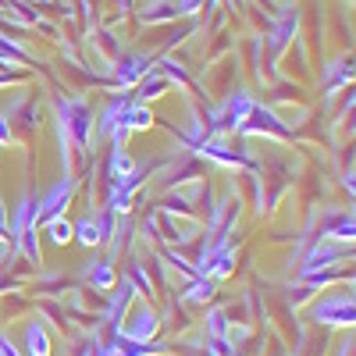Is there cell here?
<instances>
[{
    "mask_svg": "<svg viewBox=\"0 0 356 356\" xmlns=\"http://www.w3.org/2000/svg\"><path fill=\"white\" fill-rule=\"evenodd\" d=\"M57 111H61V132H65V139L75 146V154L86 161L89 139H93V111H89V104L79 100V97L61 100V104H57Z\"/></svg>",
    "mask_w": 356,
    "mask_h": 356,
    "instance_id": "1",
    "label": "cell"
},
{
    "mask_svg": "<svg viewBox=\"0 0 356 356\" xmlns=\"http://www.w3.org/2000/svg\"><path fill=\"white\" fill-rule=\"evenodd\" d=\"M314 321L324 324V328H353L356 321V303L346 292H328L314 303Z\"/></svg>",
    "mask_w": 356,
    "mask_h": 356,
    "instance_id": "2",
    "label": "cell"
},
{
    "mask_svg": "<svg viewBox=\"0 0 356 356\" xmlns=\"http://www.w3.org/2000/svg\"><path fill=\"white\" fill-rule=\"evenodd\" d=\"M114 332L129 342H154L157 332H161V314H157L154 303H143V307H136L129 324H122V328H114Z\"/></svg>",
    "mask_w": 356,
    "mask_h": 356,
    "instance_id": "3",
    "label": "cell"
},
{
    "mask_svg": "<svg viewBox=\"0 0 356 356\" xmlns=\"http://www.w3.org/2000/svg\"><path fill=\"white\" fill-rule=\"evenodd\" d=\"M75 186H79V178H61V182H57V186L40 200V207H36V221L47 225L50 218H61V214L68 211L72 196H75Z\"/></svg>",
    "mask_w": 356,
    "mask_h": 356,
    "instance_id": "4",
    "label": "cell"
},
{
    "mask_svg": "<svg viewBox=\"0 0 356 356\" xmlns=\"http://www.w3.org/2000/svg\"><path fill=\"white\" fill-rule=\"evenodd\" d=\"M346 257H349V246H339V243H332V239H321V243L307 253V260H303V267H300V278L317 275V271H328V267L342 264Z\"/></svg>",
    "mask_w": 356,
    "mask_h": 356,
    "instance_id": "5",
    "label": "cell"
},
{
    "mask_svg": "<svg viewBox=\"0 0 356 356\" xmlns=\"http://www.w3.org/2000/svg\"><path fill=\"white\" fill-rule=\"evenodd\" d=\"M353 232H356L353 214L332 211L328 218H324V225H321V239H335V243H349V246H353Z\"/></svg>",
    "mask_w": 356,
    "mask_h": 356,
    "instance_id": "6",
    "label": "cell"
},
{
    "mask_svg": "<svg viewBox=\"0 0 356 356\" xmlns=\"http://www.w3.org/2000/svg\"><path fill=\"white\" fill-rule=\"evenodd\" d=\"M243 132H267V136H289V129L278 122V118L271 111H264V107H250L246 114V122H243Z\"/></svg>",
    "mask_w": 356,
    "mask_h": 356,
    "instance_id": "7",
    "label": "cell"
},
{
    "mask_svg": "<svg viewBox=\"0 0 356 356\" xmlns=\"http://www.w3.org/2000/svg\"><path fill=\"white\" fill-rule=\"evenodd\" d=\"M25 356H50V335L43 328V321H33L25 328Z\"/></svg>",
    "mask_w": 356,
    "mask_h": 356,
    "instance_id": "8",
    "label": "cell"
},
{
    "mask_svg": "<svg viewBox=\"0 0 356 356\" xmlns=\"http://www.w3.org/2000/svg\"><path fill=\"white\" fill-rule=\"evenodd\" d=\"M136 171V161L122 150V146H114L111 150V161H107V186H118L122 178H129Z\"/></svg>",
    "mask_w": 356,
    "mask_h": 356,
    "instance_id": "9",
    "label": "cell"
},
{
    "mask_svg": "<svg viewBox=\"0 0 356 356\" xmlns=\"http://www.w3.org/2000/svg\"><path fill=\"white\" fill-rule=\"evenodd\" d=\"M132 100L129 97H122V100H114L107 111H104V118H100V125H97V136H104V139H111L114 132H118V125H122V114H125V107H129Z\"/></svg>",
    "mask_w": 356,
    "mask_h": 356,
    "instance_id": "10",
    "label": "cell"
},
{
    "mask_svg": "<svg viewBox=\"0 0 356 356\" xmlns=\"http://www.w3.org/2000/svg\"><path fill=\"white\" fill-rule=\"evenodd\" d=\"M86 278H89V285H93V292H111L114 282H118V275H114V260L93 264V267L86 271Z\"/></svg>",
    "mask_w": 356,
    "mask_h": 356,
    "instance_id": "11",
    "label": "cell"
},
{
    "mask_svg": "<svg viewBox=\"0 0 356 356\" xmlns=\"http://www.w3.org/2000/svg\"><path fill=\"white\" fill-rule=\"evenodd\" d=\"M214 289H218V282L214 278H207V275H196L193 278V285L186 289V296H182V300L189 303V307H203L207 300H211V296H214Z\"/></svg>",
    "mask_w": 356,
    "mask_h": 356,
    "instance_id": "12",
    "label": "cell"
},
{
    "mask_svg": "<svg viewBox=\"0 0 356 356\" xmlns=\"http://www.w3.org/2000/svg\"><path fill=\"white\" fill-rule=\"evenodd\" d=\"M150 57H129V61H122V68H118V82L122 86H132V82H139L146 72H150Z\"/></svg>",
    "mask_w": 356,
    "mask_h": 356,
    "instance_id": "13",
    "label": "cell"
},
{
    "mask_svg": "<svg viewBox=\"0 0 356 356\" xmlns=\"http://www.w3.org/2000/svg\"><path fill=\"white\" fill-rule=\"evenodd\" d=\"M72 235H79L82 246H100V228H97V218H82L79 225H72Z\"/></svg>",
    "mask_w": 356,
    "mask_h": 356,
    "instance_id": "14",
    "label": "cell"
},
{
    "mask_svg": "<svg viewBox=\"0 0 356 356\" xmlns=\"http://www.w3.org/2000/svg\"><path fill=\"white\" fill-rule=\"evenodd\" d=\"M125 278L132 282V289H136V296H146V303H150V300H154V282H150V278H146V267H143V264H132Z\"/></svg>",
    "mask_w": 356,
    "mask_h": 356,
    "instance_id": "15",
    "label": "cell"
},
{
    "mask_svg": "<svg viewBox=\"0 0 356 356\" xmlns=\"http://www.w3.org/2000/svg\"><path fill=\"white\" fill-rule=\"evenodd\" d=\"M47 235H50V243L54 246H65L68 239H72V221L61 214V218H50L47 221Z\"/></svg>",
    "mask_w": 356,
    "mask_h": 356,
    "instance_id": "16",
    "label": "cell"
},
{
    "mask_svg": "<svg viewBox=\"0 0 356 356\" xmlns=\"http://www.w3.org/2000/svg\"><path fill=\"white\" fill-rule=\"evenodd\" d=\"M168 89V79L164 75H154V79H139V100H154Z\"/></svg>",
    "mask_w": 356,
    "mask_h": 356,
    "instance_id": "17",
    "label": "cell"
},
{
    "mask_svg": "<svg viewBox=\"0 0 356 356\" xmlns=\"http://www.w3.org/2000/svg\"><path fill=\"white\" fill-rule=\"evenodd\" d=\"M11 143V122H8V114H0V146H8Z\"/></svg>",
    "mask_w": 356,
    "mask_h": 356,
    "instance_id": "18",
    "label": "cell"
},
{
    "mask_svg": "<svg viewBox=\"0 0 356 356\" xmlns=\"http://www.w3.org/2000/svg\"><path fill=\"white\" fill-rule=\"evenodd\" d=\"M0 356H22V353L15 349V342H11L8 335H0Z\"/></svg>",
    "mask_w": 356,
    "mask_h": 356,
    "instance_id": "19",
    "label": "cell"
},
{
    "mask_svg": "<svg viewBox=\"0 0 356 356\" xmlns=\"http://www.w3.org/2000/svg\"><path fill=\"white\" fill-rule=\"evenodd\" d=\"M11 235V228H8V221H4V207H0V243H4Z\"/></svg>",
    "mask_w": 356,
    "mask_h": 356,
    "instance_id": "20",
    "label": "cell"
},
{
    "mask_svg": "<svg viewBox=\"0 0 356 356\" xmlns=\"http://www.w3.org/2000/svg\"><path fill=\"white\" fill-rule=\"evenodd\" d=\"M8 82H15V75H11V72H8V75L0 72V86H8Z\"/></svg>",
    "mask_w": 356,
    "mask_h": 356,
    "instance_id": "21",
    "label": "cell"
}]
</instances>
